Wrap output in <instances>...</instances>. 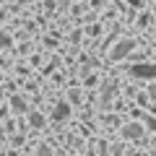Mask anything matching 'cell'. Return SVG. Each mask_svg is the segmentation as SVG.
<instances>
[{
    "instance_id": "6da1fadb",
    "label": "cell",
    "mask_w": 156,
    "mask_h": 156,
    "mask_svg": "<svg viewBox=\"0 0 156 156\" xmlns=\"http://www.w3.org/2000/svg\"><path fill=\"white\" fill-rule=\"evenodd\" d=\"M133 76H138V78H156V65H135Z\"/></svg>"
},
{
    "instance_id": "7a4b0ae2",
    "label": "cell",
    "mask_w": 156,
    "mask_h": 156,
    "mask_svg": "<svg viewBox=\"0 0 156 156\" xmlns=\"http://www.w3.org/2000/svg\"><path fill=\"white\" fill-rule=\"evenodd\" d=\"M133 50V42H120V44L115 47V60H120V57H125L128 52Z\"/></svg>"
},
{
    "instance_id": "3957f363",
    "label": "cell",
    "mask_w": 156,
    "mask_h": 156,
    "mask_svg": "<svg viewBox=\"0 0 156 156\" xmlns=\"http://www.w3.org/2000/svg\"><path fill=\"white\" fill-rule=\"evenodd\" d=\"M68 115H70V107H68V104H57L55 112H52V117H55V120H65Z\"/></svg>"
},
{
    "instance_id": "277c9868",
    "label": "cell",
    "mask_w": 156,
    "mask_h": 156,
    "mask_svg": "<svg viewBox=\"0 0 156 156\" xmlns=\"http://www.w3.org/2000/svg\"><path fill=\"white\" fill-rule=\"evenodd\" d=\"M125 135H140V128L138 125H130V128H125Z\"/></svg>"
},
{
    "instance_id": "5b68a950",
    "label": "cell",
    "mask_w": 156,
    "mask_h": 156,
    "mask_svg": "<svg viewBox=\"0 0 156 156\" xmlns=\"http://www.w3.org/2000/svg\"><path fill=\"white\" fill-rule=\"evenodd\" d=\"M31 122L37 125V128H42V125H44V120H42V115H37V112H34V115H31Z\"/></svg>"
},
{
    "instance_id": "8992f818",
    "label": "cell",
    "mask_w": 156,
    "mask_h": 156,
    "mask_svg": "<svg viewBox=\"0 0 156 156\" xmlns=\"http://www.w3.org/2000/svg\"><path fill=\"white\" fill-rule=\"evenodd\" d=\"M5 44H11V39H8L5 34H0V47H5Z\"/></svg>"
},
{
    "instance_id": "52a82bcc",
    "label": "cell",
    "mask_w": 156,
    "mask_h": 156,
    "mask_svg": "<svg viewBox=\"0 0 156 156\" xmlns=\"http://www.w3.org/2000/svg\"><path fill=\"white\" fill-rule=\"evenodd\" d=\"M128 3H135V5H138V3H140V0H128Z\"/></svg>"
},
{
    "instance_id": "ba28073f",
    "label": "cell",
    "mask_w": 156,
    "mask_h": 156,
    "mask_svg": "<svg viewBox=\"0 0 156 156\" xmlns=\"http://www.w3.org/2000/svg\"><path fill=\"white\" fill-rule=\"evenodd\" d=\"M99 3H104V0H94V5H99Z\"/></svg>"
},
{
    "instance_id": "9c48e42d",
    "label": "cell",
    "mask_w": 156,
    "mask_h": 156,
    "mask_svg": "<svg viewBox=\"0 0 156 156\" xmlns=\"http://www.w3.org/2000/svg\"><path fill=\"white\" fill-rule=\"evenodd\" d=\"M151 96H156V89H151Z\"/></svg>"
}]
</instances>
